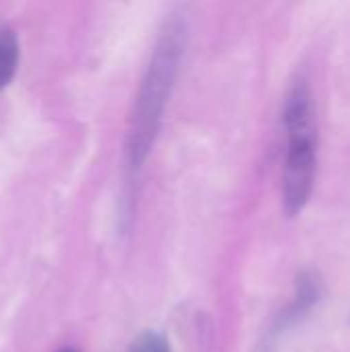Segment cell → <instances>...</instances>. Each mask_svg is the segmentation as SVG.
<instances>
[{"label": "cell", "instance_id": "4", "mask_svg": "<svg viewBox=\"0 0 350 352\" xmlns=\"http://www.w3.org/2000/svg\"><path fill=\"white\" fill-rule=\"evenodd\" d=\"M19 37L8 25H0V91L6 89L19 68Z\"/></svg>", "mask_w": 350, "mask_h": 352}, {"label": "cell", "instance_id": "1", "mask_svg": "<svg viewBox=\"0 0 350 352\" xmlns=\"http://www.w3.org/2000/svg\"><path fill=\"white\" fill-rule=\"evenodd\" d=\"M186 31L188 29L184 12H169V16L163 21L151 60L142 74L126 136V171L132 179L142 169L159 136L165 107L182 68V58L186 52Z\"/></svg>", "mask_w": 350, "mask_h": 352}, {"label": "cell", "instance_id": "6", "mask_svg": "<svg viewBox=\"0 0 350 352\" xmlns=\"http://www.w3.org/2000/svg\"><path fill=\"white\" fill-rule=\"evenodd\" d=\"M58 352H78L76 349H62V351H58Z\"/></svg>", "mask_w": 350, "mask_h": 352}, {"label": "cell", "instance_id": "3", "mask_svg": "<svg viewBox=\"0 0 350 352\" xmlns=\"http://www.w3.org/2000/svg\"><path fill=\"white\" fill-rule=\"evenodd\" d=\"M324 295V287H322V280L316 272L311 270H303L299 272L297 280H295V297L293 301L274 318L272 326H270V332L266 336V342L272 344L276 342L285 332H289L293 326H297L322 299Z\"/></svg>", "mask_w": 350, "mask_h": 352}, {"label": "cell", "instance_id": "5", "mask_svg": "<svg viewBox=\"0 0 350 352\" xmlns=\"http://www.w3.org/2000/svg\"><path fill=\"white\" fill-rule=\"evenodd\" d=\"M128 352H171L167 338L161 332L155 330H146L142 334H138L134 338V342L130 344Z\"/></svg>", "mask_w": 350, "mask_h": 352}, {"label": "cell", "instance_id": "2", "mask_svg": "<svg viewBox=\"0 0 350 352\" xmlns=\"http://www.w3.org/2000/svg\"><path fill=\"white\" fill-rule=\"evenodd\" d=\"M287 159L283 173V208L287 217H297L307 206L318 171V130L316 124L285 128Z\"/></svg>", "mask_w": 350, "mask_h": 352}]
</instances>
